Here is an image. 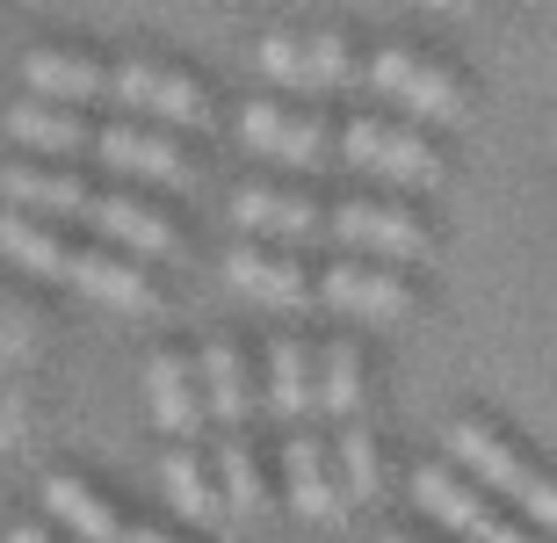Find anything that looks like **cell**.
I'll use <instances>...</instances> for the list:
<instances>
[{
	"label": "cell",
	"mask_w": 557,
	"mask_h": 543,
	"mask_svg": "<svg viewBox=\"0 0 557 543\" xmlns=\"http://www.w3.org/2000/svg\"><path fill=\"white\" fill-rule=\"evenodd\" d=\"M362 81H370L376 95H392V102L428 131H449V124L471 116V81H463L442 51H428V44H384V51H370V73H362Z\"/></svg>",
	"instance_id": "1"
},
{
	"label": "cell",
	"mask_w": 557,
	"mask_h": 543,
	"mask_svg": "<svg viewBox=\"0 0 557 543\" xmlns=\"http://www.w3.org/2000/svg\"><path fill=\"white\" fill-rule=\"evenodd\" d=\"M341 160L362 168V174H376V182L398 188V196L434 188L442 174H449V160H442V146L428 138V124H413V116H384V109H362L355 124H341Z\"/></svg>",
	"instance_id": "2"
},
{
	"label": "cell",
	"mask_w": 557,
	"mask_h": 543,
	"mask_svg": "<svg viewBox=\"0 0 557 543\" xmlns=\"http://www.w3.org/2000/svg\"><path fill=\"white\" fill-rule=\"evenodd\" d=\"M420 507H428L434 522L449 529V536L463 543H550L536 522H521V515H507L499 507V493H485V485L463 471V464H420V479H413Z\"/></svg>",
	"instance_id": "3"
},
{
	"label": "cell",
	"mask_w": 557,
	"mask_h": 543,
	"mask_svg": "<svg viewBox=\"0 0 557 543\" xmlns=\"http://www.w3.org/2000/svg\"><path fill=\"white\" fill-rule=\"evenodd\" d=\"M109 102H124L131 116H152L166 131H210L218 124V102H210V87L196 73L166 59H124L109 65Z\"/></svg>",
	"instance_id": "4"
},
{
	"label": "cell",
	"mask_w": 557,
	"mask_h": 543,
	"mask_svg": "<svg viewBox=\"0 0 557 543\" xmlns=\"http://www.w3.org/2000/svg\"><path fill=\"white\" fill-rule=\"evenodd\" d=\"M326 232L355 254H384V261H434V225L406 196H341L326 203Z\"/></svg>",
	"instance_id": "5"
},
{
	"label": "cell",
	"mask_w": 557,
	"mask_h": 543,
	"mask_svg": "<svg viewBox=\"0 0 557 543\" xmlns=\"http://www.w3.org/2000/svg\"><path fill=\"white\" fill-rule=\"evenodd\" d=\"M319 297H326L333 312H348V319H370V326H398V319H413V305H420L406 261L355 254V247L341 254L326 275H319Z\"/></svg>",
	"instance_id": "6"
},
{
	"label": "cell",
	"mask_w": 557,
	"mask_h": 543,
	"mask_svg": "<svg viewBox=\"0 0 557 543\" xmlns=\"http://www.w3.org/2000/svg\"><path fill=\"white\" fill-rule=\"evenodd\" d=\"M239 138L253 152H269L283 168H326L341 152V124L311 102H283V95H261V102L239 109Z\"/></svg>",
	"instance_id": "7"
},
{
	"label": "cell",
	"mask_w": 557,
	"mask_h": 543,
	"mask_svg": "<svg viewBox=\"0 0 557 543\" xmlns=\"http://www.w3.org/2000/svg\"><path fill=\"white\" fill-rule=\"evenodd\" d=\"M225 283L253 305H275V312H305L319 297V275H311L305 254L283 247V239H253V232L225 254Z\"/></svg>",
	"instance_id": "8"
},
{
	"label": "cell",
	"mask_w": 557,
	"mask_h": 543,
	"mask_svg": "<svg viewBox=\"0 0 557 543\" xmlns=\"http://www.w3.org/2000/svg\"><path fill=\"white\" fill-rule=\"evenodd\" d=\"M95 160L124 182H145V188H182L188 182V146L174 131H160L152 116H124V124H102L95 131Z\"/></svg>",
	"instance_id": "9"
},
{
	"label": "cell",
	"mask_w": 557,
	"mask_h": 543,
	"mask_svg": "<svg viewBox=\"0 0 557 543\" xmlns=\"http://www.w3.org/2000/svg\"><path fill=\"white\" fill-rule=\"evenodd\" d=\"M232 225L253 232V239H283V247H305L326 232V203L297 182H239L232 188Z\"/></svg>",
	"instance_id": "10"
},
{
	"label": "cell",
	"mask_w": 557,
	"mask_h": 543,
	"mask_svg": "<svg viewBox=\"0 0 557 543\" xmlns=\"http://www.w3.org/2000/svg\"><path fill=\"white\" fill-rule=\"evenodd\" d=\"M59 283H73L81 297H95V305H109V312H152L160 305V291H152V275L138 269V254L124 247H95V239H81V247H65V269Z\"/></svg>",
	"instance_id": "11"
},
{
	"label": "cell",
	"mask_w": 557,
	"mask_h": 543,
	"mask_svg": "<svg viewBox=\"0 0 557 543\" xmlns=\"http://www.w3.org/2000/svg\"><path fill=\"white\" fill-rule=\"evenodd\" d=\"M283 485H289V507L305 515V522H319V529H341L348 522V485H341V464H333V442H319V435H297L283 442Z\"/></svg>",
	"instance_id": "12"
},
{
	"label": "cell",
	"mask_w": 557,
	"mask_h": 543,
	"mask_svg": "<svg viewBox=\"0 0 557 543\" xmlns=\"http://www.w3.org/2000/svg\"><path fill=\"white\" fill-rule=\"evenodd\" d=\"M73 225H95L109 239V247L138 254V261H152V254H174L182 247V232H174V218L166 210H152L145 196H124V188H87V203Z\"/></svg>",
	"instance_id": "13"
},
{
	"label": "cell",
	"mask_w": 557,
	"mask_h": 543,
	"mask_svg": "<svg viewBox=\"0 0 557 543\" xmlns=\"http://www.w3.org/2000/svg\"><path fill=\"white\" fill-rule=\"evenodd\" d=\"M145 398H152V428L174 442L203 435L210 428V406H203V370L188 348H160V356L145 362Z\"/></svg>",
	"instance_id": "14"
},
{
	"label": "cell",
	"mask_w": 557,
	"mask_h": 543,
	"mask_svg": "<svg viewBox=\"0 0 557 543\" xmlns=\"http://www.w3.org/2000/svg\"><path fill=\"white\" fill-rule=\"evenodd\" d=\"M160 493L174 501V515H188L196 529H210V536H225L232 529V507H225V485H218V464L196 449V435L174 442L160 457Z\"/></svg>",
	"instance_id": "15"
},
{
	"label": "cell",
	"mask_w": 557,
	"mask_h": 543,
	"mask_svg": "<svg viewBox=\"0 0 557 543\" xmlns=\"http://www.w3.org/2000/svg\"><path fill=\"white\" fill-rule=\"evenodd\" d=\"M8 138L22 152H37V160H81L95 146V124H87L81 102H44V95H22L8 109Z\"/></svg>",
	"instance_id": "16"
},
{
	"label": "cell",
	"mask_w": 557,
	"mask_h": 543,
	"mask_svg": "<svg viewBox=\"0 0 557 543\" xmlns=\"http://www.w3.org/2000/svg\"><path fill=\"white\" fill-rule=\"evenodd\" d=\"M196 370H203V406L218 428H247L253 414V356L239 334H218L196 348Z\"/></svg>",
	"instance_id": "17"
},
{
	"label": "cell",
	"mask_w": 557,
	"mask_h": 543,
	"mask_svg": "<svg viewBox=\"0 0 557 543\" xmlns=\"http://www.w3.org/2000/svg\"><path fill=\"white\" fill-rule=\"evenodd\" d=\"M22 87L44 95V102H81L87 109V102L109 95V65L95 51H73V44H44V51L22 59Z\"/></svg>",
	"instance_id": "18"
},
{
	"label": "cell",
	"mask_w": 557,
	"mask_h": 543,
	"mask_svg": "<svg viewBox=\"0 0 557 543\" xmlns=\"http://www.w3.org/2000/svg\"><path fill=\"white\" fill-rule=\"evenodd\" d=\"M87 188L73 168H44V160H15V168H0V196L15 210H37V218H51V225H73L87 203Z\"/></svg>",
	"instance_id": "19"
},
{
	"label": "cell",
	"mask_w": 557,
	"mask_h": 543,
	"mask_svg": "<svg viewBox=\"0 0 557 543\" xmlns=\"http://www.w3.org/2000/svg\"><path fill=\"white\" fill-rule=\"evenodd\" d=\"M44 515H51L65 536H81V543H116V536H124L116 501H109L102 485L73 479V471H51V479H44Z\"/></svg>",
	"instance_id": "20"
},
{
	"label": "cell",
	"mask_w": 557,
	"mask_h": 543,
	"mask_svg": "<svg viewBox=\"0 0 557 543\" xmlns=\"http://www.w3.org/2000/svg\"><path fill=\"white\" fill-rule=\"evenodd\" d=\"M261 398H269L283 420L319 414V348H311L305 334H275L269 341V384H261Z\"/></svg>",
	"instance_id": "21"
},
{
	"label": "cell",
	"mask_w": 557,
	"mask_h": 543,
	"mask_svg": "<svg viewBox=\"0 0 557 543\" xmlns=\"http://www.w3.org/2000/svg\"><path fill=\"white\" fill-rule=\"evenodd\" d=\"M65 239L51 218H37V210H0V261H15L22 275H44V283H59V269H65Z\"/></svg>",
	"instance_id": "22"
},
{
	"label": "cell",
	"mask_w": 557,
	"mask_h": 543,
	"mask_svg": "<svg viewBox=\"0 0 557 543\" xmlns=\"http://www.w3.org/2000/svg\"><path fill=\"white\" fill-rule=\"evenodd\" d=\"M362 406H370V356H362V341H326L319 348V414L362 420Z\"/></svg>",
	"instance_id": "23"
},
{
	"label": "cell",
	"mask_w": 557,
	"mask_h": 543,
	"mask_svg": "<svg viewBox=\"0 0 557 543\" xmlns=\"http://www.w3.org/2000/svg\"><path fill=\"white\" fill-rule=\"evenodd\" d=\"M210 464H218V485H225L232 522H247V515H261V507H269V479H261V457H253L247 428H218Z\"/></svg>",
	"instance_id": "24"
},
{
	"label": "cell",
	"mask_w": 557,
	"mask_h": 543,
	"mask_svg": "<svg viewBox=\"0 0 557 543\" xmlns=\"http://www.w3.org/2000/svg\"><path fill=\"white\" fill-rule=\"evenodd\" d=\"M305 59H311V95H341L370 73V51L355 29H305Z\"/></svg>",
	"instance_id": "25"
},
{
	"label": "cell",
	"mask_w": 557,
	"mask_h": 543,
	"mask_svg": "<svg viewBox=\"0 0 557 543\" xmlns=\"http://www.w3.org/2000/svg\"><path fill=\"white\" fill-rule=\"evenodd\" d=\"M333 464H341V485H348V501H355V507L384 493V457H376V435L362 428V420H341Z\"/></svg>",
	"instance_id": "26"
},
{
	"label": "cell",
	"mask_w": 557,
	"mask_h": 543,
	"mask_svg": "<svg viewBox=\"0 0 557 543\" xmlns=\"http://www.w3.org/2000/svg\"><path fill=\"white\" fill-rule=\"evenodd\" d=\"M253 65L269 73L283 95H311V59H305V29H269L253 44Z\"/></svg>",
	"instance_id": "27"
},
{
	"label": "cell",
	"mask_w": 557,
	"mask_h": 543,
	"mask_svg": "<svg viewBox=\"0 0 557 543\" xmlns=\"http://www.w3.org/2000/svg\"><path fill=\"white\" fill-rule=\"evenodd\" d=\"M37 348H44V312L0 291V362H29Z\"/></svg>",
	"instance_id": "28"
},
{
	"label": "cell",
	"mask_w": 557,
	"mask_h": 543,
	"mask_svg": "<svg viewBox=\"0 0 557 543\" xmlns=\"http://www.w3.org/2000/svg\"><path fill=\"white\" fill-rule=\"evenodd\" d=\"M507 507H515L521 522H536L543 536L557 543V471H543V464H536V471L521 479V493H515V501H507Z\"/></svg>",
	"instance_id": "29"
},
{
	"label": "cell",
	"mask_w": 557,
	"mask_h": 543,
	"mask_svg": "<svg viewBox=\"0 0 557 543\" xmlns=\"http://www.w3.org/2000/svg\"><path fill=\"white\" fill-rule=\"evenodd\" d=\"M22 428H29V406H22V398L8 392V384H0V449H8V442H15Z\"/></svg>",
	"instance_id": "30"
},
{
	"label": "cell",
	"mask_w": 557,
	"mask_h": 543,
	"mask_svg": "<svg viewBox=\"0 0 557 543\" xmlns=\"http://www.w3.org/2000/svg\"><path fill=\"white\" fill-rule=\"evenodd\" d=\"M116 543H188V536H174V529H131L124 522V536H116Z\"/></svg>",
	"instance_id": "31"
},
{
	"label": "cell",
	"mask_w": 557,
	"mask_h": 543,
	"mask_svg": "<svg viewBox=\"0 0 557 543\" xmlns=\"http://www.w3.org/2000/svg\"><path fill=\"white\" fill-rule=\"evenodd\" d=\"M8 543H59L51 529H8Z\"/></svg>",
	"instance_id": "32"
},
{
	"label": "cell",
	"mask_w": 557,
	"mask_h": 543,
	"mask_svg": "<svg viewBox=\"0 0 557 543\" xmlns=\"http://www.w3.org/2000/svg\"><path fill=\"white\" fill-rule=\"evenodd\" d=\"M384 543H428V536H413V529H384Z\"/></svg>",
	"instance_id": "33"
},
{
	"label": "cell",
	"mask_w": 557,
	"mask_h": 543,
	"mask_svg": "<svg viewBox=\"0 0 557 543\" xmlns=\"http://www.w3.org/2000/svg\"><path fill=\"white\" fill-rule=\"evenodd\" d=\"M428 8H442V15H456V8H471V0H428Z\"/></svg>",
	"instance_id": "34"
},
{
	"label": "cell",
	"mask_w": 557,
	"mask_h": 543,
	"mask_svg": "<svg viewBox=\"0 0 557 543\" xmlns=\"http://www.w3.org/2000/svg\"><path fill=\"white\" fill-rule=\"evenodd\" d=\"M550 138H557V131H550Z\"/></svg>",
	"instance_id": "35"
}]
</instances>
